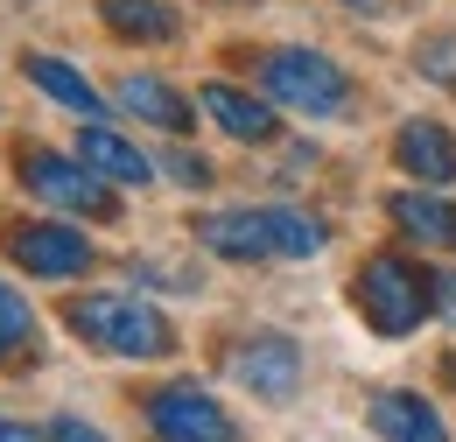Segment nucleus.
<instances>
[{
	"label": "nucleus",
	"mask_w": 456,
	"mask_h": 442,
	"mask_svg": "<svg viewBox=\"0 0 456 442\" xmlns=\"http://www.w3.org/2000/svg\"><path fill=\"white\" fill-rule=\"evenodd\" d=\"M0 246H7V260H14V267L50 274V281L85 274V267H92V239H85L77 225H14Z\"/></svg>",
	"instance_id": "nucleus-8"
},
{
	"label": "nucleus",
	"mask_w": 456,
	"mask_h": 442,
	"mask_svg": "<svg viewBox=\"0 0 456 442\" xmlns=\"http://www.w3.org/2000/svg\"><path fill=\"white\" fill-rule=\"evenodd\" d=\"M148 436L155 442H239L232 414L197 387V380H175V387H155L148 400Z\"/></svg>",
	"instance_id": "nucleus-6"
},
{
	"label": "nucleus",
	"mask_w": 456,
	"mask_h": 442,
	"mask_svg": "<svg viewBox=\"0 0 456 442\" xmlns=\"http://www.w3.org/2000/svg\"><path fill=\"white\" fill-rule=\"evenodd\" d=\"M260 92L288 112H309V119H338L351 106V78L323 50H267L260 56Z\"/></svg>",
	"instance_id": "nucleus-3"
},
{
	"label": "nucleus",
	"mask_w": 456,
	"mask_h": 442,
	"mask_svg": "<svg viewBox=\"0 0 456 442\" xmlns=\"http://www.w3.org/2000/svg\"><path fill=\"white\" fill-rule=\"evenodd\" d=\"M394 225L407 232V239H421V246H443V253H456V211L443 204V197L400 190V197H394Z\"/></svg>",
	"instance_id": "nucleus-17"
},
{
	"label": "nucleus",
	"mask_w": 456,
	"mask_h": 442,
	"mask_svg": "<svg viewBox=\"0 0 456 442\" xmlns=\"http://www.w3.org/2000/svg\"><path fill=\"white\" fill-rule=\"evenodd\" d=\"M197 239L218 260H316L330 232L309 211L260 204V211H211V218H197Z\"/></svg>",
	"instance_id": "nucleus-1"
},
{
	"label": "nucleus",
	"mask_w": 456,
	"mask_h": 442,
	"mask_svg": "<svg viewBox=\"0 0 456 442\" xmlns=\"http://www.w3.org/2000/svg\"><path fill=\"white\" fill-rule=\"evenodd\" d=\"M436 316L456 323V274H436Z\"/></svg>",
	"instance_id": "nucleus-21"
},
{
	"label": "nucleus",
	"mask_w": 456,
	"mask_h": 442,
	"mask_svg": "<svg viewBox=\"0 0 456 442\" xmlns=\"http://www.w3.org/2000/svg\"><path fill=\"white\" fill-rule=\"evenodd\" d=\"M36 358H43V323H36L28 295H14V288L0 281V365L21 372V365H36Z\"/></svg>",
	"instance_id": "nucleus-16"
},
{
	"label": "nucleus",
	"mask_w": 456,
	"mask_h": 442,
	"mask_svg": "<svg viewBox=\"0 0 456 442\" xmlns=\"http://www.w3.org/2000/svg\"><path fill=\"white\" fill-rule=\"evenodd\" d=\"M43 436H50V442H106L99 429H92V422H77V414H57V422H50Z\"/></svg>",
	"instance_id": "nucleus-20"
},
{
	"label": "nucleus",
	"mask_w": 456,
	"mask_h": 442,
	"mask_svg": "<svg viewBox=\"0 0 456 442\" xmlns=\"http://www.w3.org/2000/svg\"><path fill=\"white\" fill-rule=\"evenodd\" d=\"M77 155L99 168L106 183H126V190H148V183H155V162H148L126 134H113V127H85V134H77Z\"/></svg>",
	"instance_id": "nucleus-12"
},
{
	"label": "nucleus",
	"mask_w": 456,
	"mask_h": 442,
	"mask_svg": "<svg viewBox=\"0 0 456 442\" xmlns=\"http://www.w3.org/2000/svg\"><path fill=\"white\" fill-rule=\"evenodd\" d=\"M365 414H372V429H379V442H450V429H443V414L421 400V393H372L365 400Z\"/></svg>",
	"instance_id": "nucleus-11"
},
{
	"label": "nucleus",
	"mask_w": 456,
	"mask_h": 442,
	"mask_svg": "<svg viewBox=\"0 0 456 442\" xmlns=\"http://www.w3.org/2000/svg\"><path fill=\"white\" fill-rule=\"evenodd\" d=\"M21 70H28V85H36V92H50L57 106L85 112V119H99V112H106V99H99V92H92V85H85V78H77V70L63 63V56L28 50V56H21Z\"/></svg>",
	"instance_id": "nucleus-15"
},
{
	"label": "nucleus",
	"mask_w": 456,
	"mask_h": 442,
	"mask_svg": "<svg viewBox=\"0 0 456 442\" xmlns=\"http://www.w3.org/2000/svg\"><path fill=\"white\" fill-rule=\"evenodd\" d=\"M232 380L253 393V400H295V387H302V351H295V337L281 331H260L246 337L239 351H232Z\"/></svg>",
	"instance_id": "nucleus-7"
},
{
	"label": "nucleus",
	"mask_w": 456,
	"mask_h": 442,
	"mask_svg": "<svg viewBox=\"0 0 456 442\" xmlns=\"http://www.w3.org/2000/svg\"><path fill=\"white\" fill-rule=\"evenodd\" d=\"M394 162L414 176V183H456V141H450V127L443 119H407L394 134Z\"/></svg>",
	"instance_id": "nucleus-9"
},
{
	"label": "nucleus",
	"mask_w": 456,
	"mask_h": 442,
	"mask_svg": "<svg viewBox=\"0 0 456 442\" xmlns=\"http://www.w3.org/2000/svg\"><path fill=\"white\" fill-rule=\"evenodd\" d=\"M14 168H21V183H28L43 204L77 211V218H113V190H106V176L85 162V155L70 162V155H50V148H21Z\"/></svg>",
	"instance_id": "nucleus-5"
},
{
	"label": "nucleus",
	"mask_w": 456,
	"mask_h": 442,
	"mask_svg": "<svg viewBox=\"0 0 456 442\" xmlns=\"http://www.w3.org/2000/svg\"><path fill=\"white\" fill-rule=\"evenodd\" d=\"M113 99L134 112V119L162 127V134H190V127H197V106H190V99H183L175 85H162L155 70H126V78L113 85Z\"/></svg>",
	"instance_id": "nucleus-10"
},
{
	"label": "nucleus",
	"mask_w": 456,
	"mask_h": 442,
	"mask_svg": "<svg viewBox=\"0 0 456 442\" xmlns=\"http://www.w3.org/2000/svg\"><path fill=\"white\" fill-rule=\"evenodd\" d=\"M351 7H394V0H351Z\"/></svg>",
	"instance_id": "nucleus-23"
},
{
	"label": "nucleus",
	"mask_w": 456,
	"mask_h": 442,
	"mask_svg": "<svg viewBox=\"0 0 456 442\" xmlns=\"http://www.w3.org/2000/svg\"><path fill=\"white\" fill-rule=\"evenodd\" d=\"M0 442H50V436H36L28 422H14V414H0Z\"/></svg>",
	"instance_id": "nucleus-22"
},
{
	"label": "nucleus",
	"mask_w": 456,
	"mask_h": 442,
	"mask_svg": "<svg viewBox=\"0 0 456 442\" xmlns=\"http://www.w3.org/2000/svg\"><path fill=\"white\" fill-rule=\"evenodd\" d=\"M99 14H106V29L119 43H175L183 36L169 0H99Z\"/></svg>",
	"instance_id": "nucleus-13"
},
{
	"label": "nucleus",
	"mask_w": 456,
	"mask_h": 442,
	"mask_svg": "<svg viewBox=\"0 0 456 442\" xmlns=\"http://www.w3.org/2000/svg\"><path fill=\"white\" fill-rule=\"evenodd\" d=\"M428 288H436V281H421L407 260L372 253V260L358 267V281H351V302H358V316L379 337H407L421 316H436V295H428Z\"/></svg>",
	"instance_id": "nucleus-4"
},
{
	"label": "nucleus",
	"mask_w": 456,
	"mask_h": 442,
	"mask_svg": "<svg viewBox=\"0 0 456 442\" xmlns=\"http://www.w3.org/2000/svg\"><path fill=\"white\" fill-rule=\"evenodd\" d=\"M204 112L225 127L232 141H274V134H281L274 106H260V99H246V92H232V85H204Z\"/></svg>",
	"instance_id": "nucleus-14"
},
{
	"label": "nucleus",
	"mask_w": 456,
	"mask_h": 442,
	"mask_svg": "<svg viewBox=\"0 0 456 442\" xmlns=\"http://www.w3.org/2000/svg\"><path fill=\"white\" fill-rule=\"evenodd\" d=\"M63 323L85 337L92 351H106V358H169L175 351L169 316H162L148 295H126V288L70 295V302H63Z\"/></svg>",
	"instance_id": "nucleus-2"
},
{
	"label": "nucleus",
	"mask_w": 456,
	"mask_h": 442,
	"mask_svg": "<svg viewBox=\"0 0 456 442\" xmlns=\"http://www.w3.org/2000/svg\"><path fill=\"white\" fill-rule=\"evenodd\" d=\"M162 168H169L175 183H190V190H204V183H211V162H204V155H183V148H175Z\"/></svg>",
	"instance_id": "nucleus-19"
},
{
	"label": "nucleus",
	"mask_w": 456,
	"mask_h": 442,
	"mask_svg": "<svg viewBox=\"0 0 456 442\" xmlns=\"http://www.w3.org/2000/svg\"><path fill=\"white\" fill-rule=\"evenodd\" d=\"M421 70L436 85H456V43H421Z\"/></svg>",
	"instance_id": "nucleus-18"
}]
</instances>
